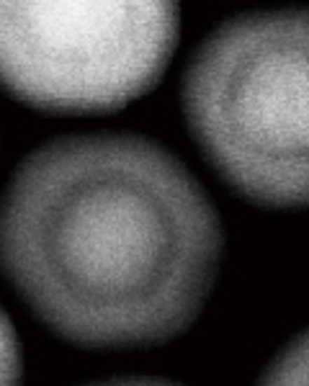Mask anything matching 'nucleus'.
<instances>
[{"mask_svg": "<svg viewBox=\"0 0 309 386\" xmlns=\"http://www.w3.org/2000/svg\"><path fill=\"white\" fill-rule=\"evenodd\" d=\"M222 221L158 142L60 137L0 201V268L32 312L83 347H142L196 322L219 276Z\"/></svg>", "mask_w": 309, "mask_h": 386, "instance_id": "obj_1", "label": "nucleus"}, {"mask_svg": "<svg viewBox=\"0 0 309 386\" xmlns=\"http://www.w3.org/2000/svg\"><path fill=\"white\" fill-rule=\"evenodd\" d=\"M309 26L304 8L217 26L183 72V113L217 173L247 201L307 204Z\"/></svg>", "mask_w": 309, "mask_h": 386, "instance_id": "obj_2", "label": "nucleus"}, {"mask_svg": "<svg viewBox=\"0 0 309 386\" xmlns=\"http://www.w3.org/2000/svg\"><path fill=\"white\" fill-rule=\"evenodd\" d=\"M178 0H0V88L49 113H111L170 67Z\"/></svg>", "mask_w": 309, "mask_h": 386, "instance_id": "obj_3", "label": "nucleus"}, {"mask_svg": "<svg viewBox=\"0 0 309 386\" xmlns=\"http://www.w3.org/2000/svg\"><path fill=\"white\" fill-rule=\"evenodd\" d=\"M24 376V358L18 335L11 319L0 309V384H16Z\"/></svg>", "mask_w": 309, "mask_h": 386, "instance_id": "obj_4", "label": "nucleus"}]
</instances>
